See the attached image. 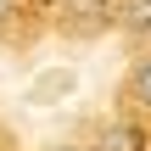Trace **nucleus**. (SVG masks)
<instances>
[{
    "instance_id": "nucleus-4",
    "label": "nucleus",
    "mask_w": 151,
    "mask_h": 151,
    "mask_svg": "<svg viewBox=\"0 0 151 151\" xmlns=\"http://www.w3.org/2000/svg\"><path fill=\"white\" fill-rule=\"evenodd\" d=\"M56 151H73V146H56Z\"/></svg>"
},
{
    "instance_id": "nucleus-3",
    "label": "nucleus",
    "mask_w": 151,
    "mask_h": 151,
    "mask_svg": "<svg viewBox=\"0 0 151 151\" xmlns=\"http://www.w3.org/2000/svg\"><path fill=\"white\" fill-rule=\"evenodd\" d=\"M11 17H17V0H0V28H6Z\"/></svg>"
},
{
    "instance_id": "nucleus-1",
    "label": "nucleus",
    "mask_w": 151,
    "mask_h": 151,
    "mask_svg": "<svg viewBox=\"0 0 151 151\" xmlns=\"http://www.w3.org/2000/svg\"><path fill=\"white\" fill-rule=\"evenodd\" d=\"M95 151H134V129H101V140H95Z\"/></svg>"
},
{
    "instance_id": "nucleus-2",
    "label": "nucleus",
    "mask_w": 151,
    "mask_h": 151,
    "mask_svg": "<svg viewBox=\"0 0 151 151\" xmlns=\"http://www.w3.org/2000/svg\"><path fill=\"white\" fill-rule=\"evenodd\" d=\"M129 90H134V101L151 112V56H140V67H134V78H129Z\"/></svg>"
}]
</instances>
